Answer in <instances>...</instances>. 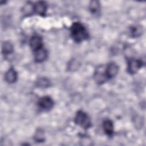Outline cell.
<instances>
[{
	"mask_svg": "<svg viewBox=\"0 0 146 146\" xmlns=\"http://www.w3.org/2000/svg\"><path fill=\"white\" fill-rule=\"evenodd\" d=\"M75 123L82 128L88 129L91 127V121L88 115L82 111H79L75 117Z\"/></svg>",
	"mask_w": 146,
	"mask_h": 146,
	"instance_id": "2",
	"label": "cell"
},
{
	"mask_svg": "<svg viewBox=\"0 0 146 146\" xmlns=\"http://www.w3.org/2000/svg\"><path fill=\"white\" fill-rule=\"evenodd\" d=\"M50 85V81L46 78H39L36 82V86L39 88H47Z\"/></svg>",
	"mask_w": 146,
	"mask_h": 146,
	"instance_id": "13",
	"label": "cell"
},
{
	"mask_svg": "<svg viewBox=\"0 0 146 146\" xmlns=\"http://www.w3.org/2000/svg\"><path fill=\"white\" fill-rule=\"evenodd\" d=\"M103 128L104 132L108 136H112L113 133V124L111 120H105L103 123Z\"/></svg>",
	"mask_w": 146,
	"mask_h": 146,
	"instance_id": "11",
	"label": "cell"
},
{
	"mask_svg": "<svg viewBox=\"0 0 146 146\" xmlns=\"http://www.w3.org/2000/svg\"><path fill=\"white\" fill-rule=\"evenodd\" d=\"M47 57V50L42 47L38 50L34 51V59L36 62L41 63L44 61Z\"/></svg>",
	"mask_w": 146,
	"mask_h": 146,
	"instance_id": "9",
	"label": "cell"
},
{
	"mask_svg": "<svg viewBox=\"0 0 146 146\" xmlns=\"http://www.w3.org/2000/svg\"><path fill=\"white\" fill-rule=\"evenodd\" d=\"M119 71L118 66L114 62H111L105 68V72L108 79L113 78L116 75Z\"/></svg>",
	"mask_w": 146,
	"mask_h": 146,
	"instance_id": "6",
	"label": "cell"
},
{
	"mask_svg": "<svg viewBox=\"0 0 146 146\" xmlns=\"http://www.w3.org/2000/svg\"><path fill=\"white\" fill-rule=\"evenodd\" d=\"M5 79L8 83H13L15 82L17 79V72L13 67H11L6 72Z\"/></svg>",
	"mask_w": 146,
	"mask_h": 146,
	"instance_id": "10",
	"label": "cell"
},
{
	"mask_svg": "<svg viewBox=\"0 0 146 146\" xmlns=\"http://www.w3.org/2000/svg\"><path fill=\"white\" fill-rule=\"evenodd\" d=\"M143 29L140 26H133L130 28V33L133 37H138L141 35Z\"/></svg>",
	"mask_w": 146,
	"mask_h": 146,
	"instance_id": "14",
	"label": "cell"
},
{
	"mask_svg": "<svg viewBox=\"0 0 146 146\" xmlns=\"http://www.w3.org/2000/svg\"><path fill=\"white\" fill-rule=\"evenodd\" d=\"M142 65L143 63L141 60L133 58L130 59L128 61L127 71L131 74H135L142 67Z\"/></svg>",
	"mask_w": 146,
	"mask_h": 146,
	"instance_id": "3",
	"label": "cell"
},
{
	"mask_svg": "<svg viewBox=\"0 0 146 146\" xmlns=\"http://www.w3.org/2000/svg\"><path fill=\"white\" fill-rule=\"evenodd\" d=\"M72 39L76 43H80L87 39L89 36L86 27L80 22H74L70 29Z\"/></svg>",
	"mask_w": 146,
	"mask_h": 146,
	"instance_id": "1",
	"label": "cell"
},
{
	"mask_svg": "<svg viewBox=\"0 0 146 146\" xmlns=\"http://www.w3.org/2000/svg\"><path fill=\"white\" fill-rule=\"evenodd\" d=\"M2 53L4 54H9L13 51V46L9 41L5 42L2 44Z\"/></svg>",
	"mask_w": 146,
	"mask_h": 146,
	"instance_id": "15",
	"label": "cell"
},
{
	"mask_svg": "<svg viewBox=\"0 0 146 146\" xmlns=\"http://www.w3.org/2000/svg\"><path fill=\"white\" fill-rule=\"evenodd\" d=\"M30 46L34 52L43 47L42 38L37 35L33 36L30 40Z\"/></svg>",
	"mask_w": 146,
	"mask_h": 146,
	"instance_id": "7",
	"label": "cell"
},
{
	"mask_svg": "<svg viewBox=\"0 0 146 146\" xmlns=\"http://www.w3.org/2000/svg\"><path fill=\"white\" fill-rule=\"evenodd\" d=\"M38 104L41 109L48 110L52 108L54 106V101L50 96H46L41 98L39 100Z\"/></svg>",
	"mask_w": 146,
	"mask_h": 146,
	"instance_id": "4",
	"label": "cell"
},
{
	"mask_svg": "<svg viewBox=\"0 0 146 146\" xmlns=\"http://www.w3.org/2000/svg\"><path fill=\"white\" fill-rule=\"evenodd\" d=\"M105 68L102 66H99L96 70L95 73L94 74V79L96 83L98 84H101L108 80L105 72Z\"/></svg>",
	"mask_w": 146,
	"mask_h": 146,
	"instance_id": "5",
	"label": "cell"
},
{
	"mask_svg": "<svg viewBox=\"0 0 146 146\" xmlns=\"http://www.w3.org/2000/svg\"><path fill=\"white\" fill-rule=\"evenodd\" d=\"M47 9V5L43 1L37 2L35 5H33L34 12L39 14L40 16H44L46 14Z\"/></svg>",
	"mask_w": 146,
	"mask_h": 146,
	"instance_id": "8",
	"label": "cell"
},
{
	"mask_svg": "<svg viewBox=\"0 0 146 146\" xmlns=\"http://www.w3.org/2000/svg\"><path fill=\"white\" fill-rule=\"evenodd\" d=\"M34 139L37 142H43L44 140V133L42 129H39L35 133Z\"/></svg>",
	"mask_w": 146,
	"mask_h": 146,
	"instance_id": "16",
	"label": "cell"
},
{
	"mask_svg": "<svg viewBox=\"0 0 146 146\" xmlns=\"http://www.w3.org/2000/svg\"><path fill=\"white\" fill-rule=\"evenodd\" d=\"M89 9L90 12L92 14H97L99 13L100 9V3L97 1H92L90 2L89 6Z\"/></svg>",
	"mask_w": 146,
	"mask_h": 146,
	"instance_id": "12",
	"label": "cell"
}]
</instances>
